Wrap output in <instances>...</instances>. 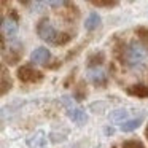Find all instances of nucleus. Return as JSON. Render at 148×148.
Instances as JSON below:
<instances>
[{
	"mask_svg": "<svg viewBox=\"0 0 148 148\" xmlns=\"http://www.w3.org/2000/svg\"><path fill=\"white\" fill-rule=\"evenodd\" d=\"M18 77L21 81H26V83H34V81L42 80V73L32 67H21L18 72Z\"/></svg>",
	"mask_w": 148,
	"mask_h": 148,
	"instance_id": "obj_5",
	"label": "nucleus"
},
{
	"mask_svg": "<svg viewBox=\"0 0 148 148\" xmlns=\"http://www.w3.org/2000/svg\"><path fill=\"white\" fill-rule=\"evenodd\" d=\"M37 34L38 37L46 43H54V45H61V43H65L69 40V35H64V34H59L58 30L53 27V24L49 23L48 19H42L37 27Z\"/></svg>",
	"mask_w": 148,
	"mask_h": 148,
	"instance_id": "obj_1",
	"label": "nucleus"
},
{
	"mask_svg": "<svg viewBox=\"0 0 148 148\" xmlns=\"http://www.w3.org/2000/svg\"><path fill=\"white\" fill-rule=\"evenodd\" d=\"M129 92L135 94L137 97H148V86H145V84H135L134 88L129 89Z\"/></svg>",
	"mask_w": 148,
	"mask_h": 148,
	"instance_id": "obj_11",
	"label": "nucleus"
},
{
	"mask_svg": "<svg viewBox=\"0 0 148 148\" xmlns=\"http://www.w3.org/2000/svg\"><path fill=\"white\" fill-rule=\"evenodd\" d=\"M88 78L96 84H102L107 81V72L102 67H92L88 70Z\"/></svg>",
	"mask_w": 148,
	"mask_h": 148,
	"instance_id": "obj_7",
	"label": "nucleus"
},
{
	"mask_svg": "<svg viewBox=\"0 0 148 148\" xmlns=\"http://www.w3.org/2000/svg\"><path fill=\"white\" fill-rule=\"evenodd\" d=\"M100 26V16L97 13H91L84 21V29L86 30H94Z\"/></svg>",
	"mask_w": 148,
	"mask_h": 148,
	"instance_id": "obj_9",
	"label": "nucleus"
},
{
	"mask_svg": "<svg viewBox=\"0 0 148 148\" xmlns=\"http://www.w3.org/2000/svg\"><path fill=\"white\" fill-rule=\"evenodd\" d=\"M45 143H46V140H45V132L43 131L34 132V134L27 138L29 148H45Z\"/></svg>",
	"mask_w": 148,
	"mask_h": 148,
	"instance_id": "obj_8",
	"label": "nucleus"
},
{
	"mask_svg": "<svg viewBox=\"0 0 148 148\" xmlns=\"http://www.w3.org/2000/svg\"><path fill=\"white\" fill-rule=\"evenodd\" d=\"M142 123V118H131V119H126L124 123L121 124V131L124 132H131L134 129H137Z\"/></svg>",
	"mask_w": 148,
	"mask_h": 148,
	"instance_id": "obj_10",
	"label": "nucleus"
},
{
	"mask_svg": "<svg viewBox=\"0 0 148 148\" xmlns=\"http://www.w3.org/2000/svg\"><path fill=\"white\" fill-rule=\"evenodd\" d=\"M49 58H51V54H49V51L46 48H37V49H34L32 54H30V61H32L34 64H38V65L48 64Z\"/></svg>",
	"mask_w": 148,
	"mask_h": 148,
	"instance_id": "obj_6",
	"label": "nucleus"
},
{
	"mask_svg": "<svg viewBox=\"0 0 148 148\" xmlns=\"http://www.w3.org/2000/svg\"><path fill=\"white\" fill-rule=\"evenodd\" d=\"M61 102L64 103V107H65L67 116H69V118H70L73 123H77L78 126H81V124H84V123H86V119H88L86 112H84L81 107H78L77 102H75V100L72 99L70 96H62V97H61Z\"/></svg>",
	"mask_w": 148,
	"mask_h": 148,
	"instance_id": "obj_3",
	"label": "nucleus"
},
{
	"mask_svg": "<svg viewBox=\"0 0 148 148\" xmlns=\"http://www.w3.org/2000/svg\"><path fill=\"white\" fill-rule=\"evenodd\" d=\"M140 37H143L145 40H148V30H145V29H140Z\"/></svg>",
	"mask_w": 148,
	"mask_h": 148,
	"instance_id": "obj_14",
	"label": "nucleus"
},
{
	"mask_svg": "<svg viewBox=\"0 0 148 148\" xmlns=\"http://www.w3.org/2000/svg\"><path fill=\"white\" fill-rule=\"evenodd\" d=\"M49 5H53V7H61V5H64L65 2H48Z\"/></svg>",
	"mask_w": 148,
	"mask_h": 148,
	"instance_id": "obj_15",
	"label": "nucleus"
},
{
	"mask_svg": "<svg viewBox=\"0 0 148 148\" xmlns=\"http://www.w3.org/2000/svg\"><path fill=\"white\" fill-rule=\"evenodd\" d=\"M96 7H113L116 5V2H92Z\"/></svg>",
	"mask_w": 148,
	"mask_h": 148,
	"instance_id": "obj_13",
	"label": "nucleus"
},
{
	"mask_svg": "<svg viewBox=\"0 0 148 148\" xmlns=\"http://www.w3.org/2000/svg\"><path fill=\"white\" fill-rule=\"evenodd\" d=\"M2 32L8 38H14L18 34V21L14 16H7L2 19Z\"/></svg>",
	"mask_w": 148,
	"mask_h": 148,
	"instance_id": "obj_4",
	"label": "nucleus"
},
{
	"mask_svg": "<svg viewBox=\"0 0 148 148\" xmlns=\"http://www.w3.org/2000/svg\"><path fill=\"white\" fill-rule=\"evenodd\" d=\"M110 118L113 119V121H119L123 124V119L124 118H127V112H126V110H116V112H113L112 115H110Z\"/></svg>",
	"mask_w": 148,
	"mask_h": 148,
	"instance_id": "obj_12",
	"label": "nucleus"
},
{
	"mask_svg": "<svg viewBox=\"0 0 148 148\" xmlns=\"http://www.w3.org/2000/svg\"><path fill=\"white\" fill-rule=\"evenodd\" d=\"M148 49L138 42H131L124 49V62L127 65H138L147 59Z\"/></svg>",
	"mask_w": 148,
	"mask_h": 148,
	"instance_id": "obj_2",
	"label": "nucleus"
}]
</instances>
